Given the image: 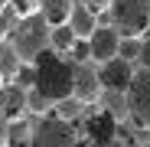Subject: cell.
I'll return each instance as SVG.
<instances>
[{"label":"cell","instance_id":"obj_13","mask_svg":"<svg viewBox=\"0 0 150 147\" xmlns=\"http://www.w3.org/2000/svg\"><path fill=\"white\" fill-rule=\"evenodd\" d=\"M72 7H75V0H42L39 13L49 20V26H59V23H69Z\"/></svg>","mask_w":150,"mask_h":147},{"label":"cell","instance_id":"obj_5","mask_svg":"<svg viewBox=\"0 0 150 147\" xmlns=\"http://www.w3.org/2000/svg\"><path fill=\"white\" fill-rule=\"evenodd\" d=\"M127 118L134 128L150 131V69L134 72V79L127 85Z\"/></svg>","mask_w":150,"mask_h":147},{"label":"cell","instance_id":"obj_25","mask_svg":"<svg viewBox=\"0 0 150 147\" xmlns=\"http://www.w3.org/2000/svg\"><path fill=\"white\" fill-rule=\"evenodd\" d=\"M147 144H150V131H147Z\"/></svg>","mask_w":150,"mask_h":147},{"label":"cell","instance_id":"obj_22","mask_svg":"<svg viewBox=\"0 0 150 147\" xmlns=\"http://www.w3.org/2000/svg\"><path fill=\"white\" fill-rule=\"evenodd\" d=\"M82 4H85V7H91V10L98 13V10H108V7H111V0H82Z\"/></svg>","mask_w":150,"mask_h":147},{"label":"cell","instance_id":"obj_12","mask_svg":"<svg viewBox=\"0 0 150 147\" xmlns=\"http://www.w3.org/2000/svg\"><path fill=\"white\" fill-rule=\"evenodd\" d=\"M20 65H23V59H20V53L13 49V43L10 39H0V79L13 82L16 72H20Z\"/></svg>","mask_w":150,"mask_h":147},{"label":"cell","instance_id":"obj_21","mask_svg":"<svg viewBox=\"0 0 150 147\" xmlns=\"http://www.w3.org/2000/svg\"><path fill=\"white\" fill-rule=\"evenodd\" d=\"M137 62H140L144 69H150V36L140 39V56H137Z\"/></svg>","mask_w":150,"mask_h":147},{"label":"cell","instance_id":"obj_20","mask_svg":"<svg viewBox=\"0 0 150 147\" xmlns=\"http://www.w3.org/2000/svg\"><path fill=\"white\" fill-rule=\"evenodd\" d=\"M117 56H121V59H127V62H137V56H140V39H121Z\"/></svg>","mask_w":150,"mask_h":147},{"label":"cell","instance_id":"obj_9","mask_svg":"<svg viewBox=\"0 0 150 147\" xmlns=\"http://www.w3.org/2000/svg\"><path fill=\"white\" fill-rule=\"evenodd\" d=\"M69 26L75 30V36L79 39H88L101 23H98V16H95V10L91 7H85L82 0H75V7H72V16H69Z\"/></svg>","mask_w":150,"mask_h":147},{"label":"cell","instance_id":"obj_19","mask_svg":"<svg viewBox=\"0 0 150 147\" xmlns=\"http://www.w3.org/2000/svg\"><path fill=\"white\" fill-rule=\"evenodd\" d=\"M69 59H72V62H91V43H88V39H75Z\"/></svg>","mask_w":150,"mask_h":147},{"label":"cell","instance_id":"obj_15","mask_svg":"<svg viewBox=\"0 0 150 147\" xmlns=\"http://www.w3.org/2000/svg\"><path fill=\"white\" fill-rule=\"evenodd\" d=\"M101 95H105V108H108L117 121L127 118V92H111V88H105Z\"/></svg>","mask_w":150,"mask_h":147},{"label":"cell","instance_id":"obj_18","mask_svg":"<svg viewBox=\"0 0 150 147\" xmlns=\"http://www.w3.org/2000/svg\"><path fill=\"white\" fill-rule=\"evenodd\" d=\"M26 108L36 111V114H49V111H52V102H49L46 95H39L36 88H30L26 92Z\"/></svg>","mask_w":150,"mask_h":147},{"label":"cell","instance_id":"obj_3","mask_svg":"<svg viewBox=\"0 0 150 147\" xmlns=\"http://www.w3.org/2000/svg\"><path fill=\"white\" fill-rule=\"evenodd\" d=\"M108 20L121 39H140L150 30V0H111Z\"/></svg>","mask_w":150,"mask_h":147},{"label":"cell","instance_id":"obj_7","mask_svg":"<svg viewBox=\"0 0 150 147\" xmlns=\"http://www.w3.org/2000/svg\"><path fill=\"white\" fill-rule=\"evenodd\" d=\"M88 43H91V59L95 62H108V59L117 56V49H121V33L108 23V26H98L88 36Z\"/></svg>","mask_w":150,"mask_h":147},{"label":"cell","instance_id":"obj_8","mask_svg":"<svg viewBox=\"0 0 150 147\" xmlns=\"http://www.w3.org/2000/svg\"><path fill=\"white\" fill-rule=\"evenodd\" d=\"M101 95V75L91 62H75V98L79 102H95Z\"/></svg>","mask_w":150,"mask_h":147},{"label":"cell","instance_id":"obj_14","mask_svg":"<svg viewBox=\"0 0 150 147\" xmlns=\"http://www.w3.org/2000/svg\"><path fill=\"white\" fill-rule=\"evenodd\" d=\"M75 30L69 26V23H59V26H52V33H49V46L56 49V53H62V56H69L72 53V46H75Z\"/></svg>","mask_w":150,"mask_h":147},{"label":"cell","instance_id":"obj_16","mask_svg":"<svg viewBox=\"0 0 150 147\" xmlns=\"http://www.w3.org/2000/svg\"><path fill=\"white\" fill-rule=\"evenodd\" d=\"M52 111L59 114V118H65V121H75V118H79L82 111H85V102H79V98H62V102H56L52 105Z\"/></svg>","mask_w":150,"mask_h":147},{"label":"cell","instance_id":"obj_6","mask_svg":"<svg viewBox=\"0 0 150 147\" xmlns=\"http://www.w3.org/2000/svg\"><path fill=\"white\" fill-rule=\"evenodd\" d=\"M98 75H101V88H111V92H127V85H131V79H134V62H127V59L114 56V59L101 62Z\"/></svg>","mask_w":150,"mask_h":147},{"label":"cell","instance_id":"obj_2","mask_svg":"<svg viewBox=\"0 0 150 147\" xmlns=\"http://www.w3.org/2000/svg\"><path fill=\"white\" fill-rule=\"evenodd\" d=\"M49 33H52V26H49V20L36 10V13H26L20 23H16V30L7 36L13 43V49L20 53L23 62H36L39 53H46L49 49Z\"/></svg>","mask_w":150,"mask_h":147},{"label":"cell","instance_id":"obj_17","mask_svg":"<svg viewBox=\"0 0 150 147\" xmlns=\"http://www.w3.org/2000/svg\"><path fill=\"white\" fill-rule=\"evenodd\" d=\"M23 16H20V10L13 7V4H7V7H0V39H7L13 30H16V23H20Z\"/></svg>","mask_w":150,"mask_h":147},{"label":"cell","instance_id":"obj_24","mask_svg":"<svg viewBox=\"0 0 150 147\" xmlns=\"http://www.w3.org/2000/svg\"><path fill=\"white\" fill-rule=\"evenodd\" d=\"M131 147H150V144H147V141H140V144H131Z\"/></svg>","mask_w":150,"mask_h":147},{"label":"cell","instance_id":"obj_4","mask_svg":"<svg viewBox=\"0 0 150 147\" xmlns=\"http://www.w3.org/2000/svg\"><path fill=\"white\" fill-rule=\"evenodd\" d=\"M30 147H79V134H75L72 121L59 118L56 111H49L33 124Z\"/></svg>","mask_w":150,"mask_h":147},{"label":"cell","instance_id":"obj_11","mask_svg":"<svg viewBox=\"0 0 150 147\" xmlns=\"http://www.w3.org/2000/svg\"><path fill=\"white\" fill-rule=\"evenodd\" d=\"M88 134H91V141H95V144L117 141V118H114L111 111H105V114L91 118V121H88Z\"/></svg>","mask_w":150,"mask_h":147},{"label":"cell","instance_id":"obj_1","mask_svg":"<svg viewBox=\"0 0 150 147\" xmlns=\"http://www.w3.org/2000/svg\"><path fill=\"white\" fill-rule=\"evenodd\" d=\"M33 88L39 95H46L49 102H62V98H72L75 95V62L62 53H56L52 46L46 49V53H39V59L33 62Z\"/></svg>","mask_w":150,"mask_h":147},{"label":"cell","instance_id":"obj_10","mask_svg":"<svg viewBox=\"0 0 150 147\" xmlns=\"http://www.w3.org/2000/svg\"><path fill=\"white\" fill-rule=\"evenodd\" d=\"M23 108H26V92H23V85H16V82L10 85V82H7L4 88H0V114H4L7 121H10V118L16 121V114H20Z\"/></svg>","mask_w":150,"mask_h":147},{"label":"cell","instance_id":"obj_23","mask_svg":"<svg viewBox=\"0 0 150 147\" xmlns=\"http://www.w3.org/2000/svg\"><path fill=\"white\" fill-rule=\"evenodd\" d=\"M95 147H127V144H121V141H108V144H95Z\"/></svg>","mask_w":150,"mask_h":147}]
</instances>
